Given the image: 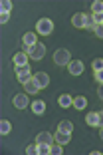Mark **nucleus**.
<instances>
[{"mask_svg": "<svg viewBox=\"0 0 103 155\" xmlns=\"http://www.w3.org/2000/svg\"><path fill=\"white\" fill-rule=\"evenodd\" d=\"M91 68H93V72H99V70H103V58H95L93 62H91Z\"/></svg>", "mask_w": 103, "mask_h": 155, "instance_id": "24", "label": "nucleus"}, {"mask_svg": "<svg viewBox=\"0 0 103 155\" xmlns=\"http://www.w3.org/2000/svg\"><path fill=\"white\" fill-rule=\"evenodd\" d=\"M32 111H34L36 115H42V114L46 111V104H44L42 100H36L34 104H32Z\"/></svg>", "mask_w": 103, "mask_h": 155, "instance_id": "14", "label": "nucleus"}, {"mask_svg": "<svg viewBox=\"0 0 103 155\" xmlns=\"http://www.w3.org/2000/svg\"><path fill=\"white\" fill-rule=\"evenodd\" d=\"M85 105H87V100H85L83 96L73 97V107H76V110H85Z\"/></svg>", "mask_w": 103, "mask_h": 155, "instance_id": "17", "label": "nucleus"}, {"mask_svg": "<svg viewBox=\"0 0 103 155\" xmlns=\"http://www.w3.org/2000/svg\"><path fill=\"white\" fill-rule=\"evenodd\" d=\"M69 139H72V133H66V131H56V143H60V145H66V143H69Z\"/></svg>", "mask_w": 103, "mask_h": 155, "instance_id": "10", "label": "nucleus"}, {"mask_svg": "<svg viewBox=\"0 0 103 155\" xmlns=\"http://www.w3.org/2000/svg\"><path fill=\"white\" fill-rule=\"evenodd\" d=\"M28 58H30V56H28L26 52H18V54H14L12 62H14V66H26L28 64Z\"/></svg>", "mask_w": 103, "mask_h": 155, "instance_id": "8", "label": "nucleus"}, {"mask_svg": "<svg viewBox=\"0 0 103 155\" xmlns=\"http://www.w3.org/2000/svg\"><path fill=\"white\" fill-rule=\"evenodd\" d=\"M54 62L58 66H67L69 62H72V56H69V52H67L66 48H62V50L54 52Z\"/></svg>", "mask_w": 103, "mask_h": 155, "instance_id": "2", "label": "nucleus"}, {"mask_svg": "<svg viewBox=\"0 0 103 155\" xmlns=\"http://www.w3.org/2000/svg\"><path fill=\"white\" fill-rule=\"evenodd\" d=\"M26 153H28V155H34V153H38L36 145H28V147H26Z\"/></svg>", "mask_w": 103, "mask_h": 155, "instance_id": "28", "label": "nucleus"}, {"mask_svg": "<svg viewBox=\"0 0 103 155\" xmlns=\"http://www.w3.org/2000/svg\"><path fill=\"white\" fill-rule=\"evenodd\" d=\"M8 18H10V14H2V16H0V22L6 24V22H8Z\"/></svg>", "mask_w": 103, "mask_h": 155, "instance_id": "31", "label": "nucleus"}, {"mask_svg": "<svg viewBox=\"0 0 103 155\" xmlns=\"http://www.w3.org/2000/svg\"><path fill=\"white\" fill-rule=\"evenodd\" d=\"M97 94H99V97L103 100V84H99V91H97Z\"/></svg>", "mask_w": 103, "mask_h": 155, "instance_id": "32", "label": "nucleus"}, {"mask_svg": "<svg viewBox=\"0 0 103 155\" xmlns=\"http://www.w3.org/2000/svg\"><path fill=\"white\" fill-rule=\"evenodd\" d=\"M34 80H36V84L40 87H46L50 84V78H48V74H46V72H38L36 76H34Z\"/></svg>", "mask_w": 103, "mask_h": 155, "instance_id": "12", "label": "nucleus"}, {"mask_svg": "<svg viewBox=\"0 0 103 155\" xmlns=\"http://www.w3.org/2000/svg\"><path fill=\"white\" fill-rule=\"evenodd\" d=\"M36 149H38V155L52 153V145H48V143H36Z\"/></svg>", "mask_w": 103, "mask_h": 155, "instance_id": "18", "label": "nucleus"}, {"mask_svg": "<svg viewBox=\"0 0 103 155\" xmlns=\"http://www.w3.org/2000/svg\"><path fill=\"white\" fill-rule=\"evenodd\" d=\"M85 123H87L89 127H97V114H95V111H89L87 117H85Z\"/></svg>", "mask_w": 103, "mask_h": 155, "instance_id": "19", "label": "nucleus"}, {"mask_svg": "<svg viewBox=\"0 0 103 155\" xmlns=\"http://www.w3.org/2000/svg\"><path fill=\"white\" fill-rule=\"evenodd\" d=\"M36 30L40 34H44V36H48V34H52V30H54V22L50 18H40L36 22Z\"/></svg>", "mask_w": 103, "mask_h": 155, "instance_id": "1", "label": "nucleus"}, {"mask_svg": "<svg viewBox=\"0 0 103 155\" xmlns=\"http://www.w3.org/2000/svg\"><path fill=\"white\" fill-rule=\"evenodd\" d=\"M24 90H26V94H38V91H40V86L36 84L34 78H30V80L24 84Z\"/></svg>", "mask_w": 103, "mask_h": 155, "instance_id": "9", "label": "nucleus"}, {"mask_svg": "<svg viewBox=\"0 0 103 155\" xmlns=\"http://www.w3.org/2000/svg\"><path fill=\"white\" fill-rule=\"evenodd\" d=\"M91 14H103V2L101 0H95L91 4Z\"/></svg>", "mask_w": 103, "mask_h": 155, "instance_id": "22", "label": "nucleus"}, {"mask_svg": "<svg viewBox=\"0 0 103 155\" xmlns=\"http://www.w3.org/2000/svg\"><path fill=\"white\" fill-rule=\"evenodd\" d=\"M63 153V147L60 145V143H56V145H52V155H62Z\"/></svg>", "mask_w": 103, "mask_h": 155, "instance_id": "25", "label": "nucleus"}, {"mask_svg": "<svg viewBox=\"0 0 103 155\" xmlns=\"http://www.w3.org/2000/svg\"><path fill=\"white\" fill-rule=\"evenodd\" d=\"M83 28H85V30H93V32H95V18H93V14H83Z\"/></svg>", "mask_w": 103, "mask_h": 155, "instance_id": "13", "label": "nucleus"}, {"mask_svg": "<svg viewBox=\"0 0 103 155\" xmlns=\"http://www.w3.org/2000/svg\"><path fill=\"white\" fill-rule=\"evenodd\" d=\"M95 36H97V38H103V24L95 26Z\"/></svg>", "mask_w": 103, "mask_h": 155, "instance_id": "26", "label": "nucleus"}, {"mask_svg": "<svg viewBox=\"0 0 103 155\" xmlns=\"http://www.w3.org/2000/svg\"><path fill=\"white\" fill-rule=\"evenodd\" d=\"M99 137H101V139H103V127H101V131H99Z\"/></svg>", "mask_w": 103, "mask_h": 155, "instance_id": "33", "label": "nucleus"}, {"mask_svg": "<svg viewBox=\"0 0 103 155\" xmlns=\"http://www.w3.org/2000/svg\"><path fill=\"white\" fill-rule=\"evenodd\" d=\"M28 56H30L32 60H42L46 56V46L42 44V42H40V44H36V46H32L30 52H28Z\"/></svg>", "mask_w": 103, "mask_h": 155, "instance_id": "3", "label": "nucleus"}, {"mask_svg": "<svg viewBox=\"0 0 103 155\" xmlns=\"http://www.w3.org/2000/svg\"><path fill=\"white\" fill-rule=\"evenodd\" d=\"M22 42H24V46H26V48H32V46L38 44V38H36V34H34V32H28V34H24Z\"/></svg>", "mask_w": 103, "mask_h": 155, "instance_id": "11", "label": "nucleus"}, {"mask_svg": "<svg viewBox=\"0 0 103 155\" xmlns=\"http://www.w3.org/2000/svg\"><path fill=\"white\" fill-rule=\"evenodd\" d=\"M67 72L72 74V76H79V74H83V62H79V60H72V62L67 64Z\"/></svg>", "mask_w": 103, "mask_h": 155, "instance_id": "5", "label": "nucleus"}, {"mask_svg": "<svg viewBox=\"0 0 103 155\" xmlns=\"http://www.w3.org/2000/svg\"><path fill=\"white\" fill-rule=\"evenodd\" d=\"M26 105H28V96L26 94H16V96H14V107L24 110Z\"/></svg>", "mask_w": 103, "mask_h": 155, "instance_id": "7", "label": "nucleus"}, {"mask_svg": "<svg viewBox=\"0 0 103 155\" xmlns=\"http://www.w3.org/2000/svg\"><path fill=\"white\" fill-rule=\"evenodd\" d=\"M93 18H95V26L103 24V14H93Z\"/></svg>", "mask_w": 103, "mask_h": 155, "instance_id": "27", "label": "nucleus"}, {"mask_svg": "<svg viewBox=\"0 0 103 155\" xmlns=\"http://www.w3.org/2000/svg\"><path fill=\"white\" fill-rule=\"evenodd\" d=\"M58 104L62 105V107H66V110H67V107H72V105H73V97L67 96V94H63V96H60Z\"/></svg>", "mask_w": 103, "mask_h": 155, "instance_id": "15", "label": "nucleus"}, {"mask_svg": "<svg viewBox=\"0 0 103 155\" xmlns=\"http://www.w3.org/2000/svg\"><path fill=\"white\" fill-rule=\"evenodd\" d=\"M16 78H18L22 84H26L30 80V66H16Z\"/></svg>", "mask_w": 103, "mask_h": 155, "instance_id": "4", "label": "nucleus"}, {"mask_svg": "<svg viewBox=\"0 0 103 155\" xmlns=\"http://www.w3.org/2000/svg\"><path fill=\"white\" fill-rule=\"evenodd\" d=\"M72 24H73L76 28H83V14H81V12L73 14V18H72Z\"/></svg>", "mask_w": 103, "mask_h": 155, "instance_id": "20", "label": "nucleus"}, {"mask_svg": "<svg viewBox=\"0 0 103 155\" xmlns=\"http://www.w3.org/2000/svg\"><path fill=\"white\" fill-rule=\"evenodd\" d=\"M0 10H2V14H10L12 2H10V0H2V2H0Z\"/></svg>", "mask_w": 103, "mask_h": 155, "instance_id": "23", "label": "nucleus"}, {"mask_svg": "<svg viewBox=\"0 0 103 155\" xmlns=\"http://www.w3.org/2000/svg\"><path fill=\"white\" fill-rule=\"evenodd\" d=\"M95 80H97L99 84H103V70H99V72H95Z\"/></svg>", "mask_w": 103, "mask_h": 155, "instance_id": "29", "label": "nucleus"}, {"mask_svg": "<svg viewBox=\"0 0 103 155\" xmlns=\"http://www.w3.org/2000/svg\"><path fill=\"white\" fill-rule=\"evenodd\" d=\"M58 129H60V131H66V133H72L73 131V123L67 121V119H63V121H60Z\"/></svg>", "mask_w": 103, "mask_h": 155, "instance_id": "16", "label": "nucleus"}, {"mask_svg": "<svg viewBox=\"0 0 103 155\" xmlns=\"http://www.w3.org/2000/svg\"><path fill=\"white\" fill-rule=\"evenodd\" d=\"M97 127H103V111L97 114Z\"/></svg>", "mask_w": 103, "mask_h": 155, "instance_id": "30", "label": "nucleus"}, {"mask_svg": "<svg viewBox=\"0 0 103 155\" xmlns=\"http://www.w3.org/2000/svg\"><path fill=\"white\" fill-rule=\"evenodd\" d=\"M54 141H56V137L52 135V133H48V131H42V133L36 135V143H48V145H54Z\"/></svg>", "mask_w": 103, "mask_h": 155, "instance_id": "6", "label": "nucleus"}, {"mask_svg": "<svg viewBox=\"0 0 103 155\" xmlns=\"http://www.w3.org/2000/svg\"><path fill=\"white\" fill-rule=\"evenodd\" d=\"M10 129H12V123H10L8 119H2V121H0V133L6 135V133H10Z\"/></svg>", "mask_w": 103, "mask_h": 155, "instance_id": "21", "label": "nucleus"}]
</instances>
